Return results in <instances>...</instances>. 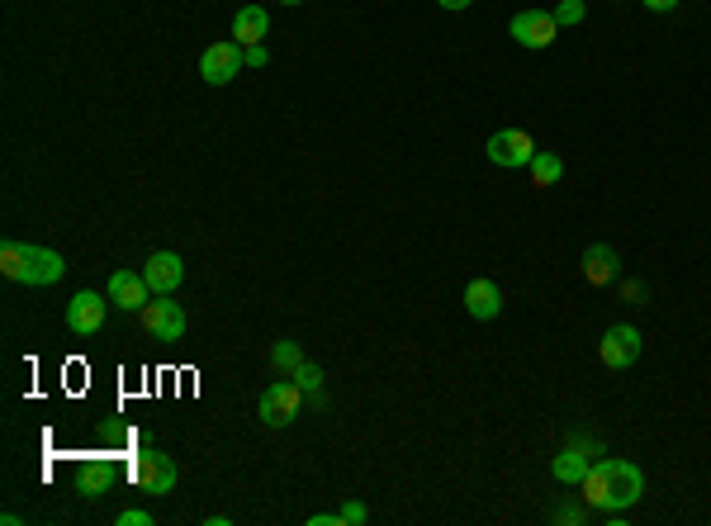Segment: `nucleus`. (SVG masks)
Here are the masks:
<instances>
[{"mask_svg":"<svg viewBox=\"0 0 711 526\" xmlns=\"http://www.w3.org/2000/svg\"><path fill=\"white\" fill-rule=\"evenodd\" d=\"M645 493V474L631 460H593V470L584 474V498L598 512H626L636 508V498Z\"/></svg>","mask_w":711,"mask_h":526,"instance_id":"nucleus-1","label":"nucleus"},{"mask_svg":"<svg viewBox=\"0 0 711 526\" xmlns=\"http://www.w3.org/2000/svg\"><path fill=\"white\" fill-rule=\"evenodd\" d=\"M0 271L5 280H19V285H38V290H48L62 280L67 271V261L53 252V247H34V242H5L0 247Z\"/></svg>","mask_w":711,"mask_h":526,"instance_id":"nucleus-2","label":"nucleus"},{"mask_svg":"<svg viewBox=\"0 0 711 526\" xmlns=\"http://www.w3.org/2000/svg\"><path fill=\"white\" fill-rule=\"evenodd\" d=\"M304 389L294 380H275V384H266L261 389V399H256V418L266 422V427H290L299 413H304Z\"/></svg>","mask_w":711,"mask_h":526,"instance_id":"nucleus-3","label":"nucleus"},{"mask_svg":"<svg viewBox=\"0 0 711 526\" xmlns=\"http://www.w3.org/2000/svg\"><path fill=\"white\" fill-rule=\"evenodd\" d=\"M176 479H181V470H176V460L162 451H143L133 455V484L143 493H157V498H166V493H176Z\"/></svg>","mask_w":711,"mask_h":526,"instance_id":"nucleus-4","label":"nucleus"},{"mask_svg":"<svg viewBox=\"0 0 711 526\" xmlns=\"http://www.w3.org/2000/svg\"><path fill=\"white\" fill-rule=\"evenodd\" d=\"M143 327H147L152 342L176 346L185 337V309L181 304H171V294H157L152 304H143Z\"/></svg>","mask_w":711,"mask_h":526,"instance_id":"nucleus-5","label":"nucleus"},{"mask_svg":"<svg viewBox=\"0 0 711 526\" xmlns=\"http://www.w3.org/2000/svg\"><path fill=\"white\" fill-rule=\"evenodd\" d=\"M508 34L522 43V48H531V53H541V48H550L555 38H560V19L550 15V10H517L508 24Z\"/></svg>","mask_w":711,"mask_h":526,"instance_id":"nucleus-6","label":"nucleus"},{"mask_svg":"<svg viewBox=\"0 0 711 526\" xmlns=\"http://www.w3.org/2000/svg\"><path fill=\"white\" fill-rule=\"evenodd\" d=\"M247 67V57H242V43L237 38H223V43H209L200 57V76L209 86H228L237 72Z\"/></svg>","mask_w":711,"mask_h":526,"instance_id":"nucleus-7","label":"nucleus"},{"mask_svg":"<svg viewBox=\"0 0 711 526\" xmlns=\"http://www.w3.org/2000/svg\"><path fill=\"white\" fill-rule=\"evenodd\" d=\"M640 332L636 327H607V332H602V342H598V361L607 365V370H631V365L640 361Z\"/></svg>","mask_w":711,"mask_h":526,"instance_id":"nucleus-8","label":"nucleus"},{"mask_svg":"<svg viewBox=\"0 0 711 526\" xmlns=\"http://www.w3.org/2000/svg\"><path fill=\"white\" fill-rule=\"evenodd\" d=\"M593 455H602L598 441H588V436H574L565 451L550 460V474H555L560 484H584V474L593 470Z\"/></svg>","mask_w":711,"mask_h":526,"instance_id":"nucleus-9","label":"nucleus"},{"mask_svg":"<svg viewBox=\"0 0 711 526\" xmlns=\"http://www.w3.org/2000/svg\"><path fill=\"white\" fill-rule=\"evenodd\" d=\"M489 162L493 166H531V157H536V143H531V133H522V128H503V133H493L489 138Z\"/></svg>","mask_w":711,"mask_h":526,"instance_id":"nucleus-10","label":"nucleus"},{"mask_svg":"<svg viewBox=\"0 0 711 526\" xmlns=\"http://www.w3.org/2000/svg\"><path fill=\"white\" fill-rule=\"evenodd\" d=\"M143 280L152 294H176L185 280V261L176 252H152L143 261Z\"/></svg>","mask_w":711,"mask_h":526,"instance_id":"nucleus-11","label":"nucleus"},{"mask_svg":"<svg viewBox=\"0 0 711 526\" xmlns=\"http://www.w3.org/2000/svg\"><path fill=\"white\" fill-rule=\"evenodd\" d=\"M67 327H72L76 337H95V332L105 327V299H100L95 290L72 294V304H67Z\"/></svg>","mask_w":711,"mask_h":526,"instance_id":"nucleus-12","label":"nucleus"},{"mask_svg":"<svg viewBox=\"0 0 711 526\" xmlns=\"http://www.w3.org/2000/svg\"><path fill=\"white\" fill-rule=\"evenodd\" d=\"M147 294H152V290H147L143 271H114V275H110V304H114V309L143 313Z\"/></svg>","mask_w":711,"mask_h":526,"instance_id":"nucleus-13","label":"nucleus"},{"mask_svg":"<svg viewBox=\"0 0 711 526\" xmlns=\"http://www.w3.org/2000/svg\"><path fill=\"white\" fill-rule=\"evenodd\" d=\"M465 313H470V318H479V323L498 318V313H503V290H498L493 280H484V275H479V280H470V285H465Z\"/></svg>","mask_w":711,"mask_h":526,"instance_id":"nucleus-14","label":"nucleus"},{"mask_svg":"<svg viewBox=\"0 0 711 526\" xmlns=\"http://www.w3.org/2000/svg\"><path fill=\"white\" fill-rule=\"evenodd\" d=\"M617 271H621V261H617V252H612L607 242H593V247L584 252V280L593 285V290L612 285V280H617Z\"/></svg>","mask_w":711,"mask_h":526,"instance_id":"nucleus-15","label":"nucleus"},{"mask_svg":"<svg viewBox=\"0 0 711 526\" xmlns=\"http://www.w3.org/2000/svg\"><path fill=\"white\" fill-rule=\"evenodd\" d=\"M114 484H119V470H114L110 460H86V465H81V479H76L81 498H105Z\"/></svg>","mask_w":711,"mask_h":526,"instance_id":"nucleus-16","label":"nucleus"},{"mask_svg":"<svg viewBox=\"0 0 711 526\" xmlns=\"http://www.w3.org/2000/svg\"><path fill=\"white\" fill-rule=\"evenodd\" d=\"M266 29H271V15H266L261 5H242V10L233 15V38L242 43V48L261 43V38H266Z\"/></svg>","mask_w":711,"mask_h":526,"instance_id":"nucleus-17","label":"nucleus"},{"mask_svg":"<svg viewBox=\"0 0 711 526\" xmlns=\"http://www.w3.org/2000/svg\"><path fill=\"white\" fill-rule=\"evenodd\" d=\"M527 171H531V185H536V190H550V185L565 176V162H560V152H536Z\"/></svg>","mask_w":711,"mask_h":526,"instance_id":"nucleus-18","label":"nucleus"},{"mask_svg":"<svg viewBox=\"0 0 711 526\" xmlns=\"http://www.w3.org/2000/svg\"><path fill=\"white\" fill-rule=\"evenodd\" d=\"M271 365L280 370V375H294V370L304 365V346L299 342H275L271 346Z\"/></svg>","mask_w":711,"mask_h":526,"instance_id":"nucleus-19","label":"nucleus"},{"mask_svg":"<svg viewBox=\"0 0 711 526\" xmlns=\"http://www.w3.org/2000/svg\"><path fill=\"white\" fill-rule=\"evenodd\" d=\"M290 380L299 384V389H304V394H309L313 403H323V370H318L313 361H304V365H299V370H294Z\"/></svg>","mask_w":711,"mask_h":526,"instance_id":"nucleus-20","label":"nucleus"},{"mask_svg":"<svg viewBox=\"0 0 711 526\" xmlns=\"http://www.w3.org/2000/svg\"><path fill=\"white\" fill-rule=\"evenodd\" d=\"M584 0H560V10H555V19H560V24H584Z\"/></svg>","mask_w":711,"mask_h":526,"instance_id":"nucleus-21","label":"nucleus"},{"mask_svg":"<svg viewBox=\"0 0 711 526\" xmlns=\"http://www.w3.org/2000/svg\"><path fill=\"white\" fill-rule=\"evenodd\" d=\"M365 522H370L365 503H356V498H351V503H342V526H365Z\"/></svg>","mask_w":711,"mask_h":526,"instance_id":"nucleus-22","label":"nucleus"},{"mask_svg":"<svg viewBox=\"0 0 711 526\" xmlns=\"http://www.w3.org/2000/svg\"><path fill=\"white\" fill-rule=\"evenodd\" d=\"M114 526H152V512H147V508H128V512H119V517H114Z\"/></svg>","mask_w":711,"mask_h":526,"instance_id":"nucleus-23","label":"nucleus"},{"mask_svg":"<svg viewBox=\"0 0 711 526\" xmlns=\"http://www.w3.org/2000/svg\"><path fill=\"white\" fill-rule=\"evenodd\" d=\"M242 57H247V67H252V72H261V67L271 62V53H266L261 43H252V48H242Z\"/></svg>","mask_w":711,"mask_h":526,"instance_id":"nucleus-24","label":"nucleus"},{"mask_svg":"<svg viewBox=\"0 0 711 526\" xmlns=\"http://www.w3.org/2000/svg\"><path fill=\"white\" fill-rule=\"evenodd\" d=\"M550 517H555V522H569V526H574V522H584V512H579V508H569V503H565V508H555Z\"/></svg>","mask_w":711,"mask_h":526,"instance_id":"nucleus-25","label":"nucleus"},{"mask_svg":"<svg viewBox=\"0 0 711 526\" xmlns=\"http://www.w3.org/2000/svg\"><path fill=\"white\" fill-rule=\"evenodd\" d=\"M621 294H626L631 304H640V299H645V285H640V280H626V285H621Z\"/></svg>","mask_w":711,"mask_h":526,"instance_id":"nucleus-26","label":"nucleus"},{"mask_svg":"<svg viewBox=\"0 0 711 526\" xmlns=\"http://www.w3.org/2000/svg\"><path fill=\"white\" fill-rule=\"evenodd\" d=\"M645 10H659V15H664V10H678V0H645Z\"/></svg>","mask_w":711,"mask_h":526,"instance_id":"nucleus-27","label":"nucleus"},{"mask_svg":"<svg viewBox=\"0 0 711 526\" xmlns=\"http://www.w3.org/2000/svg\"><path fill=\"white\" fill-rule=\"evenodd\" d=\"M437 5H441V10H470L474 0H437Z\"/></svg>","mask_w":711,"mask_h":526,"instance_id":"nucleus-28","label":"nucleus"},{"mask_svg":"<svg viewBox=\"0 0 711 526\" xmlns=\"http://www.w3.org/2000/svg\"><path fill=\"white\" fill-rule=\"evenodd\" d=\"M280 5H304V0H280Z\"/></svg>","mask_w":711,"mask_h":526,"instance_id":"nucleus-29","label":"nucleus"}]
</instances>
